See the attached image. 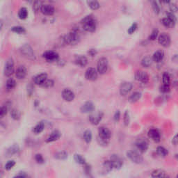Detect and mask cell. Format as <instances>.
Returning <instances> with one entry per match:
<instances>
[{"label":"cell","mask_w":178,"mask_h":178,"mask_svg":"<svg viewBox=\"0 0 178 178\" xmlns=\"http://www.w3.org/2000/svg\"><path fill=\"white\" fill-rule=\"evenodd\" d=\"M13 178H26L24 175H16V176L13 177Z\"/></svg>","instance_id":"obj_58"},{"label":"cell","mask_w":178,"mask_h":178,"mask_svg":"<svg viewBox=\"0 0 178 178\" xmlns=\"http://www.w3.org/2000/svg\"><path fill=\"white\" fill-rule=\"evenodd\" d=\"M44 129H45V123L43 122H40L33 127V131L35 134H39L43 132Z\"/></svg>","instance_id":"obj_31"},{"label":"cell","mask_w":178,"mask_h":178,"mask_svg":"<svg viewBox=\"0 0 178 178\" xmlns=\"http://www.w3.org/2000/svg\"><path fill=\"white\" fill-rule=\"evenodd\" d=\"M159 37V30L157 29H154L150 33V35L148 37V39L150 41H155V40Z\"/></svg>","instance_id":"obj_43"},{"label":"cell","mask_w":178,"mask_h":178,"mask_svg":"<svg viewBox=\"0 0 178 178\" xmlns=\"http://www.w3.org/2000/svg\"><path fill=\"white\" fill-rule=\"evenodd\" d=\"M11 31L13 32L17 33L18 34H23V33H25L26 32V30L23 27L21 26H14L11 28Z\"/></svg>","instance_id":"obj_39"},{"label":"cell","mask_w":178,"mask_h":178,"mask_svg":"<svg viewBox=\"0 0 178 178\" xmlns=\"http://www.w3.org/2000/svg\"><path fill=\"white\" fill-rule=\"evenodd\" d=\"M166 178H170V177H168V176H167V177H166Z\"/></svg>","instance_id":"obj_60"},{"label":"cell","mask_w":178,"mask_h":178,"mask_svg":"<svg viewBox=\"0 0 178 178\" xmlns=\"http://www.w3.org/2000/svg\"><path fill=\"white\" fill-rule=\"evenodd\" d=\"M167 176L166 171L163 169H156L152 171L151 174L152 178H166Z\"/></svg>","instance_id":"obj_25"},{"label":"cell","mask_w":178,"mask_h":178,"mask_svg":"<svg viewBox=\"0 0 178 178\" xmlns=\"http://www.w3.org/2000/svg\"><path fill=\"white\" fill-rule=\"evenodd\" d=\"M98 72L95 68H89L86 71L85 78L89 81H95L97 79Z\"/></svg>","instance_id":"obj_14"},{"label":"cell","mask_w":178,"mask_h":178,"mask_svg":"<svg viewBox=\"0 0 178 178\" xmlns=\"http://www.w3.org/2000/svg\"><path fill=\"white\" fill-rule=\"evenodd\" d=\"M168 6H169V9H170V11L171 13H177L178 11V7H177L176 4L173 3V2L169 1Z\"/></svg>","instance_id":"obj_45"},{"label":"cell","mask_w":178,"mask_h":178,"mask_svg":"<svg viewBox=\"0 0 178 178\" xmlns=\"http://www.w3.org/2000/svg\"><path fill=\"white\" fill-rule=\"evenodd\" d=\"M163 84L169 85L171 84V77L168 72H164L162 75Z\"/></svg>","instance_id":"obj_41"},{"label":"cell","mask_w":178,"mask_h":178,"mask_svg":"<svg viewBox=\"0 0 178 178\" xmlns=\"http://www.w3.org/2000/svg\"><path fill=\"white\" fill-rule=\"evenodd\" d=\"M127 157L131 162L137 164H141L143 162V157L139 151L137 150H129L127 152Z\"/></svg>","instance_id":"obj_5"},{"label":"cell","mask_w":178,"mask_h":178,"mask_svg":"<svg viewBox=\"0 0 178 178\" xmlns=\"http://www.w3.org/2000/svg\"><path fill=\"white\" fill-rule=\"evenodd\" d=\"M112 162L114 168L117 170H119L122 168L123 166V161L120 156H118V154H112L111 156L110 160Z\"/></svg>","instance_id":"obj_12"},{"label":"cell","mask_w":178,"mask_h":178,"mask_svg":"<svg viewBox=\"0 0 178 178\" xmlns=\"http://www.w3.org/2000/svg\"><path fill=\"white\" fill-rule=\"evenodd\" d=\"M112 132L107 127L102 126L98 129V137L97 138L98 143L102 146H106L109 143Z\"/></svg>","instance_id":"obj_1"},{"label":"cell","mask_w":178,"mask_h":178,"mask_svg":"<svg viewBox=\"0 0 178 178\" xmlns=\"http://www.w3.org/2000/svg\"><path fill=\"white\" fill-rule=\"evenodd\" d=\"M170 91H171V87H170V86H169V85L162 84L160 86V92H161V93L166 94V93H168Z\"/></svg>","instance_id":"obj_46"},{"label":"cell","mask_w":178,"mask_h":178,"mask_svg":"<svg viewBox=\"0 0 178 178\" xmlns=\"http://www.w3.org/2000/svg\"><path fill=\"white\" fill-rule=\"evenodd\" d=\"M142 96L141 93L140 92H134V93L130 95V97L129 98V101L131 102V103H135L139 101V100L141 99Z\"/></svg>","instance_id":"obj_29"},{"label":"cell","mask_w":178,"mask_h":178,"mask_svg":"<svg viewBox=\"0 0 178 178\" xmlns=\"http://www.w3.org/2000/svg\"><path fill=\"white\" fill-rule=\"evenodd\" d=\"M138 28V25L137 23H134L131 25L130 27H129V28L127 29V32H128L129 34H132L135 32L136 31H137V29Z\"/></svg>","instance_id":"obj_49"},{"label":"cell","mask_w":178,"mask_h":178,"mask_svg":"<svg viewBox=\"0 0 178 178\" xmlns=\"http://www.w3.org/2000/svg\"><path fill=\"white\" fill-rule=\"evenodd\" d=\"M80 35L77 31H72L67 33L64 37V42L67 45H75L80 41Z\"/></svg>","instance_id":"obj_3"},{"label":"cell","mask_w":178,"mask_h":178,"mask_svg":"<svg viewBox=\"0 0 178 178\" xmlns=\"http://www.w3.org/2000/svg\"><path fill=\"white\" fill-rule=\"evenodd\" d=\"M103 113L102 112H97L95 114H93L89 116V121L92 125H97L102 120L103 118Z\"/></svg>","instance_id":"obj_15"},{"label":"cell","mask_w":178,"mask_h":178,"mask_svg":"<svg viewBox=\"0 0 178 178\" xmlns=\"http://www.w3.org/2000/svg\"><path fill=\"white\" fill-rule=\"evenodd\" d=\"M33 91V90L32 86L29 85V86H27V93H28V94L29 95H31V94H32Z\"/></svg>","instance_id":"obj_57"},{"label":"cell","mask_w":178,"mask_h":178,"mask_svg":"<svg viewBox=\"0 0 178 178\" xmlns=\"http://www.w3.org/2000/svg\"><path fill=\"white\" fill-rule=\"evenodd\" d=\"M75 62L77 66L83 68L88 64V58L83 55H77L75 57Z\"/></svg>","instance_id":"obj_22"},{"label":"cell","mask_w":178,"mask_h":178,"mask_svg":"<svg viewBox=\"0 0 178 178\" xmlns=\"http://www.w3.org/2000/svg\"><path fill=\"white\" fill-rule=\"evenodd\" d=\"M18 17L20 20H25L28 17V10L26 8H21L18 12Z\"/></svg>","instance_id":"obj_36"},{"label":"cell","mask_w":178,"mask_h":178,"mask_svg":"<svg viewBox=\"0 0 178 178\" xmlns=\"http://www.w3.org/2000/svg\"><path fill=\"white\" fill-rule=\"evenodd\" d=\"M20 52L22 55L27 59L29 60H35V54L34 51L31 47L29 44H24L22 47H20Z\"/></svg>","instance_id":"obj_4"},{"label":"cell","mask_w":178,"mask_h":178,"mask_svg":"<svg viewBox=\"0 0 178 178\" xmlns=\"http://www.w3.org/2000/svg\"><path fill=\"white\" fill-rule=\"evenodd\" d=\"M132 83L131 82H128V81H125V82L121 83L120 89H119L120 95L126 96L127 94L130 93L131 89H132Z\"/></svg>","instance_id":"obj_11"},{"label":"cell","mask_w":178,"mask_h":178,"mask_svg":"<svg viewBox=\"0 0 178 178\" xmlns=\"http://www.w3.org/2000/svg\"><path fill=\"white\" fill-rule=\"evenodd\" d=\"M172 144L173 146H178V133H177L172 139Z\"/></svg>","instance_id":"obj_55"},{"label":"cell","mask_w":178,"mask_h":178,"mask_svg":"<svg viewBox=\"0 0 178 178\" xmlns=\"http://www.w3.org/2000/svg\"><path fill=\"white\" fill-rule=\"evenodd\" d=\"M166 16L167 17L166 18H168L171 20L173 22H177V18L176 16H175V13H171V11H168V12H166Z\"/></svg>","instance_id":"obj_52"},{"label":"cell","mask_w":178,"mask_h":178,"mask_svg":"<svg viewBox=\"0 0 178 178\" xmlns=\"http://www.w3.org/2000/svg\"><path fill=\"white\" fill-rule=\"evenodd\" d=\"M109 68V61L106 57H102L98 60L97 64V70L99 74L104 75L107 72Z\"/></svg>","instance_id":"obj_6"},{"label":"cell","mask_w":178,"mask_h":178,"mask_svg":"<svg viewBox=\"0 0 178 178\" xmlns=\"http://www.w3.org/2000/svg\"><path fill=\"white\" fill-rule=\"evenodd\" d=\"M152 10H153L154 13L157 15L160 14V6L159 5L158 2L157 1H152Z\"/></svg>","instance_id":"obj_44"},{"label":"cell","mask_w":178,"mask_h":178,"mask_svg":"<svg viewBox=\"0 0 178 178\" xmlns=\"http://www.w3.org/2000/svg\"><path fill=\"white\" fill-rule=\"evenodd\" d=\"M120 119V112L119 110H117L116 112H115L114 116V120L116 123L119 122Z\"/></svg>","instance_id":"obj_54"},{"label":"cell","mask_w":178,"mask_h":178,"mask_svg":"<svg viewBox=\"0 0 178 178\" xmlns=\"http://www.w3.org/2000/svg\"><path fill=\"white\" fill-rule=\"evenodd\" d=\"M41 6L42 4H41V1H34L33 2V10H34L35 12H37L39 9H41Z\"/></svg>","instance_id":"obj_53"},{"label":"cell","mask_w":178,"mask_h":178,"mask_svg":"<svg viewBox=\"0 0 178 178\" xmlns=\"http://www.w3.org/2000/svg\"><path fill=\"white\" fill-rule=\"evenodd\" d=\"M40 10L43 15L48 16H52L55 12L54 7L51 4H42Z\"/></svg>","instance_id":"obj_16"},{"label":"cell","mask_w":178,"mask_h":178,"mask_svg":"<svg viewBox=\"0 0 178 178\" xmlns=\"http://www.w3.org/2000/svg\"><path fill=\"white\" fill-rule=\"evenodd\" d=\"M88 53H89L90 56L93 57V56H95L96 54H97V50L95 49H91L89 52H88Z\"/></svg>","instance_id":"obj_56"},{"label":"cell","mask_w":178,"mask_h":178,"mask_svg":"<svg viewBox=\"0 0 178 178\" xmlns=\"http://www.w3.org/2000/svg\"><path fill=\"white\" fill-rule=\"evenodd\" d=\"M74 160L75 162H76L77 164H81V165H86V161L85 158L83 157L82 155L79 154H75L74 155Z\"/></svg>","instance_id":"obj_37"},{"label":"cell","mask_w":178,"mask_h":178,"mask_svg":"<svg viewBox=\"0 0 178 178\" xmlns=\"http://www.w3.org/2000/svg\"><path fill=\"white\" fill-rule=\"evenodd\" d=\"M4 75L6 77H10L13 74L14 72V61L13 58H8L6 60L5 67H4Z\"/></svg>","instance_id":"obj_7"},{"label":"cell","mask_w":178,"mask_h":178,"mask_svg":"<svg viewBox=\"0 0 178 178\" xmlns=\"http://www.w3.org/2000/svg\"><path fill=\"white\" fill-rule=\"evenodd\" d=\"M135 145L136 147H137V150L140 153H145V152H147L148 148H149V144H148V141L143 139H140L137 140Z\"/></svg>","instance_id":"obj_8"},{"label":"cell","mask_w":178,"mask_h":178,"mask_svg":"<svg viewBox=\"0 0 178 178\" xmlns=\"http://www.w3.org/2000/svg\"><path fill=\"white\" fill-rule=\"evenodd\" d=\"M8 112V107L6 105H3L1 107V110H0V117L1 118H4V116L7 114Z\"/></svg>","instance_id":"obj_51"},{"label":"cell","mask_w":178,"mask_h":178,"mask_svg":"<svg viewBox=\"0 0 178 178\" xmlns=\"http://www.w3.org/2000/svg\"><path fill=\"white\" fill-rule=\"evenodd\" d=\"M10 116L14 120H18L20 118V113L16 109H13L10 110Z\"/></svg>","instance_id":"obj_40"},{"label":"cell","mask_w":178,"mask_h":178,"mask_svg":"<svg viewBox=\"0 0 178 178\" xmlns=\"http://www.w3.org/2000/svg\"><path fill=\"white\" fill-rule=\"evenodd\" d=\"M43 57L45 58V60H47V61L53 62L56 61L58 59L59 55H58L57 52L49 50V51H46L44 52L43 54Z\"/></svg>","instance_id":"obj_13"},{"label":"cell","mask_w":178,"mask_h":178,"mask_svg":"<svg viewBox=\"0 0 178 178\" xmlns=\"http://www.w3.org/2000/svg\"><path fill=\"white\" fill-rule=\"evenodd\" d=\"M154 61L153 58H152V56H146L144 57L143 59L141 60V66L143 67V68H148L150 67L153 64Z\"/></svg>","instance_id":"obj_26"},{"label":"cell","mask_w":178,"mask_h":178,"mask_svg":"<svg viewBox=\"0 0 178 178\" xmlns=\"http://www.w3.org/2000/svg\"><path fill=\"white\" fill-rule=\"evenodd\" d=\"M15 165H16V162L13 160H10L7 162V163L5 164V169L7 171H9L10 169L13 168Z\"/></svg>","instance_id":"obj_48"},{"label":"cell","mask_w":178,"mask_h":178,"mask_svg":"<svg viewBox=\"0 0 178 178\" xmlns=\"http://www.w3.org/2000/svg\"><path fill=\"white\" fill-rule=\"evenodd\" d=\"M61 137V133L59 131L54 130L50 134V135L47 137V139H46V142L47 143H52V142L56 141L60 139Z\"/></svg>","instance_id":"obj_24"},{"label":"cell","mask_w":178,"mask_h":178,"mask_svg":"<svg viewBox=\"0 0 178 178\" xmlns=\"http://www.w3.org/2000/svg\"><path fill=\"white\" fill-rule=\"evenodd\" d=\"M27 75V70L24 66H19L16 71V77L18 79H23Z\"/></svg>","instance_id":"obj_20"},{"label":"cell","mask_w":178,"mask_h":178,"mask_svg":"<svg viewBox=\"0 0 178 178\" xmlns=\"http://www.w3.org/2000/svg\"><path fill=\"white\" fill-rule=\"evenodd\" d=\"M157 154L161 157H166L168 154V151L166 148H165L163 146H158L156 150Z\"/></svg>","instance_id":"obj_30"},{"label":"cell","mask_w":178,"mask_h":178,"mask_svg":"<svg viewBox=\"0 0 178 178\" xmlns=\"http://www.w3.org/2000/svg\"><path fill=\"white\" fill-rule=\"evenodd\" d=\"M87 4L89 7L93 10H96L100 8V4L97 1H88Z\"/></svg>","instance_id":"obj_38"},{"label":"cell","mask_w":178,"mask_h":178,"mask_svg":"<svg viewBox=\"0 0 178 178\" xmlns=\"http://www.w3.org/2000/svg\"><path fill=\"white\" fill-rule=\"evenodd\" d=\"M176 178H178V175H177V176H176Z\"/></svg>","instance_id":"obj_61"},{"label":"cell","mask_w":178,"mask_h":178,"mask_svg":"<svg viewBox=\"0 0 178 178\" xmlns=\"http://www.w3.org/2000/svg\"><path fill=\"white\" fill-rule=\"evenodd\" d=\"M83 138L84 141L86 143H90L92 141V139H93V135H92V132L91 130H86L84 132H83Z\"/></svg>","instance_id":"obj_34"},{"label":"cell","mask_w":178,"mask_h":178,"mask_svg":"<svg viewBox=\"0 0 178 178\" xmlns=\"http://www.w3.org/2000/svg\"><path fill=\"white\" fill-rule=\"evenodd\" d=\"M175 157L176 158L177 160H178V154H175Z\"/></svg>","instance_id":"obj_59"},{"label":"cell","mask_w":178,"mask_h":178,"mask_svg":"<svg viewBox=\"0 0 178 178\" xmlns=\"http://www.w3.org/2000/svg\"><path fill=\"white\" fill-rule=\"evenodd\" d=\"M54 85V81L52 80V79H47L46 80L43 85L41 86L43 88H51Z\"/></svg>","instance_id":"obj_47"},{"label":"cell","mask_w":178,"mask_h":178,"mask_svg":"<svg viewBox=\"0 0 178 178\" xmlns=\"http://www.w3.org/2000/svg\"><path fill=\"white\" fill-rule=\"evenodd\" d=\"M47 79V75L46 73H41V74L37 75L36 76L33 77V82L36 85H39L41 86Z\"/></svg>","instance_id":"obj_21"},{"label":"cell","mask_w":178,"mask_h":178,"mask_svg":"<svg viewBox=\"0 0 178 178\" xmlns=\"http://www.w3.org/2000/svg\"><path fill=\"white\" fill-rule=\"evenodd\" d=\"M19 151V146L17 144H14L12 146L8 148L6 152V154L7 157H11L14 154H17Z\"/></svg>","instance_id":"obj_27"},{"label":"cell","mask_w":178,"mask_h":178,"mask_svg":"<svg viewBox=\"0 0 178 178\" xmlns=\"http://www.w3.org/2000/svg\"><path fill=\"white\" fill-rule=\"evenodd\" d=\"M148 137L150 139H152V141L156 142V143H159L161 141V135L160 131H159L157 129L152 128L150 129L148 132Z\"/></svg>","instance_id":"obj_18"},{"label":"cell","mask_w":178,"mask_h":178,"mask_svg":"<svg viewBox=\"0 0 178 178\" xmlns=\"http://www.w3.org/2000/svg\"><path fill=\"white\" fill-rule=\"evenodd\" d=\"M81 25L83 30H85L87 32H95L97 29V22L95 19L91 15L86 16L84 18L81 20Z\"/></svg>","instance_id":"obj_2"},{"label":"cell","mask_w":178,"mask_h":178,"mask_svg":"<svg viewBox=\"0 0 178 178\" xmlns=\"http://www.w3.org/2000/svg\"><path fill=\"white\" fill-rule=\"evenodd\" d=\"M164 52L162 49H158L154 52L152 55V58H153L154 62L156 63H160L161 61H162L163 59L164 58Z\"/></svg>","instance_id":"obj_23"},{"label":"cell","mask_w":178,"mask_h":178,"mask_svg":"<svg viewBox=\"0 0 178 178\" xmlns=\"http://www.w3.org/2000/svg\"><path fill=\"white\" fill-rule=\"evenodd\" d=\"M162 23L165 27H166V28L172 29L174 28L175 26V23L176 22H173V21L170 20V19L168 18H164L162 20Z\"/></svg>","instance_id":"obj_28"},{"label":"cell","mask_w":178,"mask_h":178,"mask_svg":"<svg viewBox=\"0 0 178 178\" xmlns=\"http://www.w3.org/2000/svg\"><path fill=\"white\" fill-rule=\"evenodd\" d=\"M68 154L66 151H60L54 154V158L58 160H65L68 158Z\"/></svg>","instance_id":"obj_35"},{"label":"cell","mask_w":178,"mask_h":178,"mask_svg":"<svg viewBox=\"0 0 178 178\" xmlns=\"http://www.w3.org/2000/svg\"><path fill=\"white\" fill-rule=\"evenodd\" d=\"M16 81L13 78H9L7 79L6 82V89L8 91H11L16 87Z\"/></svg>","instance_id":"obj_32"},{"label":"cell","mask_w":178,"mask_h":178,"mask_svg":"<svg viewBox=\"0 0 178 178\" xmlns=\"http://www.w3.org/2000/svg\"><path fill=\"white\" fill-rule=\"evenodd\" d=\"M61 95L63 99L66 102H72L75 97L74 92L70 89H64L63 90Z\"/></svg>","instance_id":"obj_17"},{"label":"cell","mask_w":178,"mask_h":178,"mask_svg":"<svg viewBox=\"0 0 178 178\" xmlns=\"http://www.w3.org/2000/svg\"><path fill=\"white\" fill-rule=\"evenodd\" d=\"M114 166H113L112 162L110 160L104 161L103 163V169L105 173H109L114 169Z\"/></svg>","instance_id":"obj_33"},{"label":"cell","mask_w":178,"mask_h":178,"mask_svg":"<svg viewBox=\"0 0 178 178\" xmlns=\"http://www.w3.org/2000/svg\"><path fill=\"white\" fill-rule=\"evenodd\" d=\"M134 77L136 80L143 83H148V81H149V76H148V73L143 70L137 71L135 72Z\"/></svg>","instance_id":"obj_10"},{"label":"cell","mask_w":178,"mask_h":178,"mask_svg":"<svg viewBox=\"0 0 178 178\" xmlns=\"http://www.w3.org/2000/svg\"><path fill=\"white\" fill-rule=\"evenodd\" d=\"M158 43L164 47H168L171 43L170 35L166 33H162L158 37Z\"/></svg>","instance_id":"obj_9"},{"label":"cell","mask_w":178,"mask_h":178,"mask_svg":"<svg viewBox=\"0 0 178 178\" xmlns=\"http://www.w3.org/2000/svg\"><path fill=\"white\" fill-rule=\"evenodd\" d=\"M35 160L38 164H42L45 162V160H44V158L43 155L41 154H36L35 156Z\"/></svg>","instance_id":"obj_50"},{"label":"cell","mask_w":178,"mask_h":178,"mask_svg":"<svg viewBox=\"0 0 178 178\" xmlns=\"http://www.w3.org/2000/svg\"><path fill=\"white\" fill-rule=\"evenodd\" d=\"M95 110V106L91 102H86L81 106L80 111L81 113L83 114H89V113H92Z\"/></svg>","instance_id":"obj_19"},{"label":"cell","mask_w":178,"mask_h":178,"mask_svg":"<svg viewBox=\"0 0 178 178\" xmlns=\"http://www.w3.org/2000/svg\"><path fill=\"white\" fill-rule=\"evenodd\" d=\"M123 123L125 126H128L130 123V116H129L128 111H125L124 115H123Z\"/></svg>","instance_id":"obj_42"}]
</instances>
